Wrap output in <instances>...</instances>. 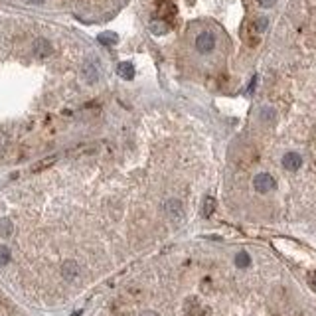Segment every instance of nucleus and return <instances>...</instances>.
Wrapping results in <instances>:
<instances>
[{"mask_svg": "<svg viewBox=\"0 0 316 316\" xmlns=\"http://www.w3.org/2000/svg\"><path fill=\"white\" fill-rule=\"evenodd\" d=\"M10 263V249L6 245H0V267H6Z\"/></svg>", "mask_w": 316, "mask_h": 316, "instance_id": "obj_15", "label": "nucleus"}, {"mask_svg": "<svg viewBox=\"0 0 316 316\" xmlns=\"http://www.w3.org/2000/svg\"><path fill=\"white\" fill-rule=\"evenodd\" d=\"M53 162H55V156L44 158V160H40V164H36V166H32V170H34V172H40V170H44V168H48V166H52Z\"/></svg>", "mask_w": 316, "mask_h": 316, "instance_id": "obj_16", "label": "nucleus"}, {"mask_svg": "<svg viewBox=\"0 0 316 316\" xmlns=\"http://www.w3.org/2000/svg\"><path fill=\"white\" fill-rule=\"evenodd\" d=\"M186 314L188 316H208V308L198 302L196 298H188L186 300Z\"/></svg>", "mask_w": 316, "mask_h": 316, "instance_id": "obj_4", "label": "nucleus"}, {"mask_svg": "<svg viewBox=\"0 0 316 316\" xmlns=\"http://www.w3.org/2000/svg\"><path fill=\"white\" fill-rule=\"evenodd\" d=\"M300 164H302V158H300V154H296V152H287V154L283 156V166H285L287 170H290V172L298 170Z\"/></svg>", "mask_w": 316, "mask_h": 316, "instance_id": "obj_6", "label": "nucleus"}, {"mask_svg": "<svg viewBox=\"0 0 316 316\" xmlns=\"http://www.w3.org/2000/svg\"><path fill=\"white\" fill-rule=\"evenodd\" d=\"M275 2H277V0H259V4H261V6H265V8H269V6H273Z\"/></svg>", "mask_w": 316, "mask_h": 316, "instance_id": "obj_19", "label": "nucleus"}, {"mask_svg": "<svg viewBox=\"0 0 316 316\" xmlns=\"http://www.w3.org/2000/svg\"><path fill=\"white\" fill-rule=\"evenodd\" d=\"M215 198H211V196H208L206 200H204V206H202V215L204 217H211V213L215 211Z\"/></svg>", "mask_w": 316, "mask_h": 316, "instance_id": "obj_10", "label": "nucleus"}, {"mask_svg": "<svg viewBox=\"0 0 316 316\" xmlns=\"http://www.w3.org/2000/svg\"><path fill=\"white\" fill-rule=\"evenodd\" d=\"M164 211H166L168 219H170V221H174L176 225H180V223L186 219L184 206H182V202H180V200H176V198H170V200H166V202H164Z\"/></svg>", "mask_w": 316, "mask_h": 316, "instance_id": "obj_1", "label": "nucleus"}, {"mask_svg": "<svg viewBox=\"0 0 316 316\" xmlns=\"http://www.w3.org/2000/svg\"><path fill=\"white\" fill-rule=\"evenodd\" d=\"M117 34H113V32H105V34H101L99 36V42L101 44H105V46H113V44H117Z\"/></svg>", "mask_w": 316, "mask_h": 316, "instance_id": "obj_14", "label": "nucleus"}, {"mask_svg": "<svg viewBox=\"0 0 316 316\" xmlns=\"http://www.w3.org/2000/svg\"><path fill=\"white\" fill-rule=\"evenodd\" d=\"M253 186H255V190H257L259 194H267V192L275 190L277 182H275V178H273L271 174L263 172V174H257V176H255V180H253Z\"/></svg>", "mask_w": 316, "mask_h": 316, "instance_id": "obj_2", "label": "nucleus"}, {"mask_svg": "<svg viewBox=\"0 0 316 316\" xmlns=\"http://www.w3.org/2000/svg\"><path fill=\"white\" fill-rule=\"evenodd\" d=\"M83 73H85V79L89 81V83H95L97 77H99V73H97V67L93 65V63H87L85 65V69H83Z\"/></svg>", "mask_w": 316, "mask_h": 316, "instance_id": "obj_12", "label": "nucleus"}, {"mask_svg": "<svg viewBox=\"0 0 316 316\" xmlns=\"http://www.w3.org/2000/svg\"><path fill=\"white\" fill-rule=\"evenodd\" d=\"M71 316H81V312H73Z\"/></svg>", "mask_w": 316, "mask_h": 316, "instance_id": "obj_22", "label": "nucleus"}, {"mask_svg": "<svg viewBox=\"0 0 316 316\" xmlns=\"http://www.w3.org/2000/svg\"><path fill=\"white\" fill-rule=\"evenodd\" d=\"M117 71H119V75H121L123 79H132L134 77V67H132V63H129V61L119 63Z\"/></svg>", "mask_w": 316, "mask_h": 316, "instance_id": "obj_8", "label": "nucleus"}, {"mask_svg": "<svg viewBox=\"0 0 316 316\" xmlns=\"http://www.w3.org/2000/svg\"><path fill=\"white\" fill-rule=\"evenodd\" d=\"M235 265L239 269H247L249 265H251V257L245 253V251H241V253H237L235 255Z\"/></svg>", "mask_w": 316, "mask_h": 316, "instance_id": "obj_13", "label": "nucleus"}, {"mask_svg": "<svg viewBox=\"0 0 316 316\" xmlns=\"http://www.w3.org/2000/svg\"><path fill=\"white\" fill-rule=\"evenodd\" d=\"M196 48H198V52L202 53H210L213 48H215V36L210 34V32H204V34H200L198 38H196Z\"/></svg>", "mask_w": 316, "mask_h": 316, "instance_id": "obj_3", "label": "nucleus"}, {"mask_svg": "<svg viewBox=\"0 0 316 316\" xmlns=\"http://www.w3.org/2000/svg\"><path fill=\"white\" fill-rule=\"evenodd\" d=\"M140 316H160V314H158V312H154V310H144V312H142Z\"/></svg>", "mask_w": 316, "mask_h": 316, "instance_id": "obj_20", "label": "nucleus"}, {"mask_svg": "<svg viewBox=\"0 0 316 316\" xmlns=\"http://www.w3.org/2000/svg\"><path fill=\"white\" fill-rule=\"evenodd\" d=\"M28 2H30V4H42L44 0H28Z\"/></svg>", "mask_w": 316, "mask_h": 316, "instance_id": "obj_21", "label": "nucleus"}, {"mask_svg": "<svg viewBox=\"0 0 316 316\" xmlns=\"http://www.w3.org/2000/svg\"><path fill=\"white\" fill-rule=\"evenodd\" d=\"M34 52H36V55H40V57H46V55L52 53V44L48 40L40 38V40L34 42Z\"/></svg>", "mask_w": 316, "mask_h": 316, "instance_id": "obj_7", "label": "nucleus"}, {"mask_svg": "<svg viewBox=\"0 0 316 316\" xmlns=\"http://www.w3.org/2000/svg\"><path fill=\"white\" fill-rule=\"evenodd\" d=\"M6 146H8V136H6L4 132H0V156L4 154V150H6Z\"/></svg>", "mask_w": 316, "mask_h": 316, "instance_id": "obj_18", "label": "nucleus"}, {"mask_svg": "<svg viewBox=\"0 0 316 316\" xmlns=\"http://www.w3.org/2000/svg\"><path fill=\"white\" fill-rule=\"evenodd\" d=\"M168 22L166 20H154L152 24H150V30H152V34H156V36H162V34H166L168 32Z\"/></svg>", "mask_w": 316, "mask_h": 316, "instance_id": "obj_11", "label": "nucleus"}, {"mask_svg": "<svg viewBox=\"0 0 316 316\" xmlns=\"http://www.w3.org/2000/svg\"><path fill=\"white\" fill-rule=\"evenodd\" d=\"M267 26H269V20H267V18H257V20L253 22V30H255L257 34H263L265 30H267Z\"/></svg>", "mask_w": 316, "mask_h": 316, "instance_id": "obj_17", "label": "nucleus"}, {"mask_svg": "<svg viewBox=\"0 0 316 316\" xmlns=\"http://www.w3.org/2000/svg\"><path fill=\"white\" fill-rule=\"evenodd\" d=\"M61 275H63V279H65V281H73V279H77L79 265L75 263L73 259L63 261V265H61Z\"/></svg>", "mask_w": 316, "mask_h": 316, "instance_id": "obj_5", "label": "nucleus"}, {"mask_svg": "<svg viewBox=\"0 0 316 316\" xmlns=\"http://www.w3.org/2000/svg\"><path fill=\"white\" fill-rule=\"evenodd\" d=\"M14 233V223L8 217H0V237H10Z\"/></svg>", "mask_w": 316, "mask_h": 316, "instance_id": "obj_9", "label": "nucleus"}]
</instances>
